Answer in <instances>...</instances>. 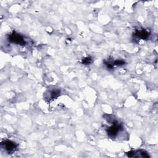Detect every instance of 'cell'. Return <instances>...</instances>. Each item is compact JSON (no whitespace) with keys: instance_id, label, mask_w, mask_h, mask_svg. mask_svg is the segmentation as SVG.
<instances>
[{"instance_id":"cell-1","label":"cell","mask_w":158,"mask_h":158,"mask_svg":"<svg viewBox=\"0 0 158 158\" xmlns=\"http://www.w3.org/2000/svg\"><path fill=\"white\" fill-rule=\"evenodd\" d=\"M108 118L105 117V119L107 120L109 122L112 123V125L106 128V132L108 136L110 138H114L117 136L118 133L123 130V127L121 123H119L117 120L113 118H110V115H107Z\"/></svg>"},{"instance_id":"cell-4","label":"cell","mask_w":158,"mask_h":158,"mask_svg":"<svg viewBox=\"0 0 158 158\" xmlns=\"http://www.w3.org/2000/svg\"><path fill=\"white\" fill-rule=\"evenodd\" d=\"M126 154L129 157H149L148 153L143 149L135 150V151H130L126 152Z\"/></svg>"},{"instance_id":"cell-8","label":"cell","mask_w":158,"mask_h":158,"mask_svg":"<svg viewBox=\"0 0 158 158\" xmlns=\"http://www.w3.org/2000/svg\"><path fill=\"white\" fill-rule=\"evenodd\" d=\"M92 59L91 57L88 56V57H85L84 59H82V64H85V65H89L90 64L92 63Z\"/></svg>"},{"instance_id":"cell-6","label":"cell","mask_w":158,"mask_h":158,"mask_svg":"<svg viewBox=\"0 0 158 158\" xmlns=\"http://www.w3.org/2000/svg\"><path fill=\"white\" fill-rule=\"evenodd\" d=\"M60 95V91L59 89H52L49 92V94H48L47 98L49 100H52L56 99Z\"/></svg>"},{"instance_id":"cell-7","label":"cell","mask_w":158,"mask_h":158,"mask_svg":"<svg viewBox=\"0 0 158 158\" xmlns=\"http://www.w3.org/2000/svg\"><path fill=\"white\" fill-rule=\"evenodd\" d=\"M125 61L123 60H122V59H117V60H115L114 61H112V64L114 65H116V66H122V65H123L125 64Z\"/></svg>"},{"instance_id":"cell-3","label":"cell","mask_w":158,"mask_h":158,"mask_svg":"<svg viewBox=\"0 0 158 158\" xmlns=\"http://www.w3.org/2000/svg\"><path fill=\"white\" fill-rule=\"evenodd\" d=\"M18 144L16 143L9 139L4 140L1 143L2 148L8 154H12L15 152L18 149Z\"/></svg>"},{"instance_id":"cell-5","label":"cell","mask_w":158,"mask_h":158,"mask_svg":"<svg viewBox=\"0 0 158 158\" xmlns=\"http://www.w3.org/2000/svg\"><path fill=\"white\" fill-rule=\"evenodd\" d=\"M150 33L145 29L136 30L133 33V36L135 40H147L149 38Z\"/></svg>"},{"instance_id":"cell-2","label":"cell","mask_w":158,"mask_h":158,"mask_svg":"<svg viewBox=\"0 0 158 158\" xmlns=\"http://www.w3.org/2000/svg\"><path fill=\"white\" fill-rule=\"evenodd\" d=\"M7 40L11 43L21 46H24L27 43L24 37L15 31H13L12 33L8 35Z\"/></svg>"}]
</instances>
